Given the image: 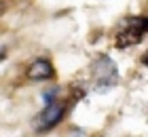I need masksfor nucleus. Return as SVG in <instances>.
<instances>
[{
  "mask_svg": "<svg viewBox=\"0 0 148 137\" xmlns=\"http://www.w3.org/2000/svg\"><path fill=\"white\" fill-rule=\"evenodd\" d=\"M148 32V15H133L121 19V23L114 34L116 49H127L131 44H140Z\"/></svg>",
  "mask_w": 148,
  "mask_h": 137,
  "instance_id": "1",
  "label": "nucleus"
},
{
  "mask_svg": "<svg viewBox=\"0 0 148 137\" xmlns=\"http://www.w3.org/2000/svg\"><path fill=\"white\" fill-rule=\"evenodd\" d=\"M91 72H93V87H95L97 93H106L119 82V70H116V63L108 57V55L99 53L97 59L93 61L91 65Z\"/></svg>",
  "mask_w": 148,
  "mask_h": 137,
  "instance_id": "2",
  "label": "nucleus"
},
{
  "mask_svg": "<svg viewBox=\"0 0 148 137\" xmlns=\"http://www.w3.org/2000/svg\"><path fill=\"white\" fill-rule=\"evenodd\" d=\"M70 104H74V101H53V104L45 106V110L34 118V131L36 133H49L51 129H55L64 120V116L68 114Z\"/></svg>",
  "mask_w": 148,
  "mask_h": 137,
  "instance_id": "3",
  "label": "nucleus"
},
{
  "mask_svg": "<svg viewBox=\"0 0 148 137\" xmlns=\"http://www.w3.org/2000/svg\"><path fill=\"white\" fill-rule=\"evenodd\" d=\"M28 78L30 80H49L55 76V70H53V63L49 59L40 57V59H34L32 63L28 65Z\"/></svg>",
  "mask_w": 148,
  "mask_h": 137,
  "instance_id": "4",
  "label": "nucleus"
},
{
  "mask_svg": "<svg viewBox=\"0 0 148 137\" xmlns=\"http://www.w3.org/2000/svg\"><path fill=\"white\" fill-rule=\"evenodd\" d=\"M140 61H142V65H148V51L142 55V57H140Z\"/></svg>",
  "mask_w": 148,
  "mask_h": 137,
  "instance_id": "5",
  "label": "nucleus"
}]
</instances>
